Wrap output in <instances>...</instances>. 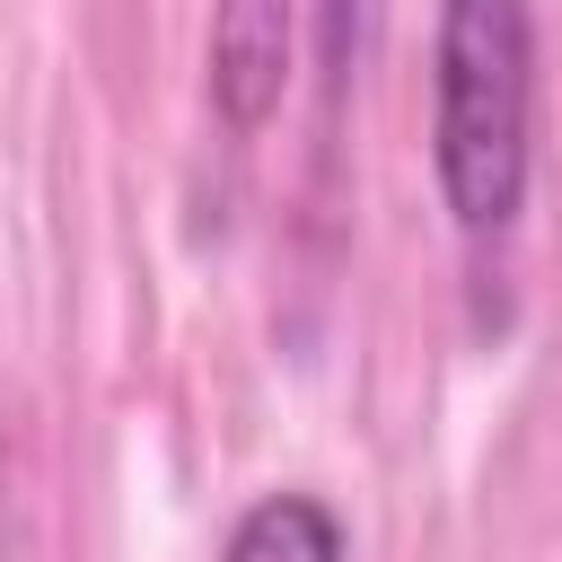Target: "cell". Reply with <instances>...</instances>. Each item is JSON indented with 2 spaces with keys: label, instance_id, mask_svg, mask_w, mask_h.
<instances>
[{
  "label": "cell",
  "instance_id": "6da1fadb",
  "mask_svg": "<svg viewBox=\"0 0 562 562\" xmlns=\"http://www.w3.org/2000/svg\"><path fill=\"white\" fill-rule=\"evenodd\" d=\"M536 132V9L527 0H439L430 35V167L465 237H501L527 202Z\"/></svg>",
  "mask_w": 562,
  "mask_h": 562
},
{
  "label": "cell",
  "instance_id": "7a4b0ae2",
  "mask_svg": "<svg viewBox=\"0 0 562 562\" xmlns=\"http://www.w3.org/2000/svg\"><path fill=\"white\" fill-rule=\"evenodd\" d=\"M299 53V0H211V105L228 132L272 123Z\"/></svg>",
  "mask_w": 562,
  "mask_h": 562
},
{
  "label": "cell",
  "instance_id": "3957f363",
  "mask_svg": "<svg viewBox=\"0 0 562 562\" xmlns=\"http://www.w3.org/2000/svg\"><path fill=\"white\" fill-rule=\"evenodd\" d=\"M220 562H351V544H342V518L316 492H263V501L237 509Z\"/></svg>",
  "mask_w": 562,
  "mask_h": 562
}]
</instances>
